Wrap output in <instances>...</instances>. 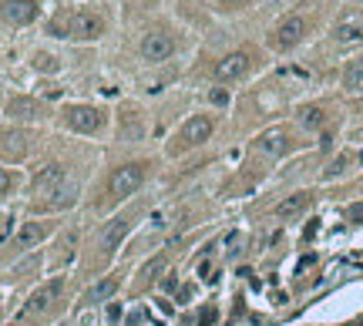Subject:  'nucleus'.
Here are the masks:
<instances>
[{
    "label": "nucleus",
    "mask_w": 363,
    "mask_h": 326,
    "mask_svg": "<svg viewBox=\"0 0 363 326\" xmlns=\"http://www.w3.org/2000/svg\"><path fill=\"white\" fill-rule=\"evenodd\" d=\"M10 115H17V118H38L40 108H38V101H31V98H17V101H10Z\"/></svg>",
    "instance_id": "18"
},
{
    "label": "nucleus",
    "mask_w": 363,
    "mask_h": 326,
    "mask_svg": "<svg viewBox=\"0 0 363 326\" xmlns=\"http://www.w3.org/2000/svg\"><path fill=\"white\" fill-rule=\"evenodd\" d=\"M118 286H121V283H118V276H111V279L98 283V286L91 289L88 296H84V303H105V300H108V296H111V293H115Z\"/></svg>",
    "instance_id": "17"
},
{
    "label": "nucleus",
    "mask_w": 363,
    "mask_h": 326,
    "mask_svg": "<svg viewBox=\"0 0 363 326\" xmlns=\"http://www.w3.org/2000/svg\"><path fill=\"white\" fill-rule=\"evenodd\" d=\"M303 34H306V20L300 17V14H293V17H286L276 31H272V47L289 51V47H296V44L303 40Z\"/></svg>",
    "instance_id": "7"
},
{
    "label": "nucleus",
    "mask_w": 363,
    "mask_h": 326,
    "mask_svg": "<svg viewBox=\"0 0 363 326\" xmlns=\"http://www.w3.org/2000/svg\"><path fill=\"white\" fill-rule=\"evenodd\" d=\"M141 54H145V61H169L175 54V40L162 31H155L141 40Z\"/></svg>",
    "instance_id": "10"
},
{
    "label": "nucleus",
    "mask_w": 363,
    "mask_h": 326,
    "mask_svg": "<svg viewBox=\"0 0 363 326\" xmlns=\"http://www.w3.org/2000/svg\"><path fill=\"white\" fill-rule=\"evenodd\" d=\"M0 17L10 24H31L38 17V3L34 0H0Z\"/></svg>",
    "instance_id": "9"
},
{
    "label": "nucleus",
    "mask_w": 363,
    "mask_h": 326,
    "mask_svg": "<svg viewBox=\"0 0 363 326\" xmlns=\"http://www.w3.org/2000/svg\"><path fill=\"white\" fill-rule=\"evenodd\" d=\"M101 31H105V20L98 17L95 10H75L68 17V38L75 40H95L101 38Z\"/></svg>",
    "instance_id": "4"
},
{
    "label": "nucleus",
    "mask_w": 363,
    "mask_h": 326,
    "mask_svg": "<svg viewBox=\"0 0 363 326\" xmlns=\"http://www.w3.org/2000/svg\"><path fill=\"white\" fill-rule=\"evenodd\" d=\"M61 286H64L61 279H51L47 286H40L38 293H34V296L27 300V306L20 309L17 323H24V320H31V316H40L44 309H51V306H54V303H58V296H61Z\"/></svg>",
    "instance_id": "5"
},
{
    "label": "nucleus",
    "mask_w": 363,
    "mask_h": 326,
    "mask_svg": "<svg viewBox=\"0 0 363 326\" xmlns=\"http://www.w3.org/2000/svg\"><path fill=\"white\" fill-rule=\"evenodd\" d=\"M141 182H145V165H141V162H132V165H121V169L111 175L108 192H111V199H125V195L138 192Z\"/></svg>",
    "instance_id": "2"
},
{
    "label": "nucleus",
    "mask_w": 363,
    "mask_h": 326,
    "mask_svg": "<svg viewBox=\"0 0 363 326\" xmlns=\"http://www.w3.org/2000/svg\"><path fill=\"white\" fill-rule=\"evenodd\" d=\"M132 219H134V215H118V219H111V222L105 226V232L98 235V249L105 252V256H108V252H115L118 242H121V239L128 235V229L134 226Z\"/></svg>",
    "instance_id": "8"
},
{
    "label": "nucleus",
    "mask_w": 363,
    "mask_h": 326,
    "mask_svg": "<svg viewBox=\"0 0 363 326\" xmlns=\"http://www.w3.org/2000/svg\"><path fill=\"white\" fill-rule=\"evenodd\" d=\"M64 125L71 128V132H81V134H95L101 125H105V115L91 108V104H71L68 111H64Z\"/></svg>",
    "instance_id": "3"
},
{
    "label": "nucleus",
    "mask_w": 363,
    "mask_h": 326,
    "mask_svg": "<svg viewBox=\"0 0 363 326\" xmlns=\"http://www.w3.org/2000/svg\"><path fill=\"white\" fill-rule=\"evenodd\" d=\"M77 199V185L61 165H51L34 178V205L38 209H68Z\"/></svg>",
    "instance_id": "1"
},
{
    "label": "nucleus",
    "mask_w": 363,
    "mask_h": 326,
    "mask_svg": "<svg viewBox=\"0 0 363 326\" xmlns=\"http://www.w3.org/2000/svg\"><path fill=\"white\" fill-rule=\"evenodd\" d=\"M212 101H215V104H226L229 98H226V91H215V95H212Z\"/></svg>",
    "instance_id": "24"
},
{
    "label": "nucleus",
    "mask_w": 363,
    "mask_h": 326,
    "mask_svg": "<svg viewBox=\"0 0 363 326\" xmlns=\"http://www.w3.org/2000/svg\"><path fill=\"white\" fill-rule=\"evenodd\" d=\"M226 3H235V0H226Z\"/></svg>",
    "instance_id": "25"
},
{
    "label": "nucleus",
    "mask_w": 363,
    "mask_h": 326,
    "mask_svg": "<svg viewBox=\"0 0 363 326\" xmlns=\"http://www.w3.org/2000/svg\"><path fill=\"white\" fill-rule=\"evenodd\" d=\"M343 84H346V88H353V91L363 88V61H353V64L346 68V71H343Z\"/></svg>",
    "instance_id": "19"
},
{
    "label": "nucleus",
    "mask_w": 363,
    "mask_h": 326,
    "mask_svg": "<svg viewBox=\"0 0 363 326\" xmlns=\"http://www.w3.org/2000/svg\"><path fill=\"white\" fill-rule=\"evenodd\" d=\"M212 118L209 115H195L189 118L185 125H182V132H178V145L175 148H195V145H202V141H209L212 134Z\"/></svg>",
    "instance_id": "6"
},
{
    "label": "nucleus",
    "mask_w": 363,
    "mask_h": 326,
    "mask_svg": "<svg viewBox=\"0 0 363 326\" xmlns=\"http://www.w3.org/2000/svg\"><path fill=\"white\" fill-rule=\"evenodd\" d=\"M300 121H303L306 128H320V125H323V108H313V104L303 108V111H300Z\"/></svg>",
    "instance_id": "20"
},
{
    "label": "nucleus",
    "mask_w": 363,
    "mask_h": 326,
    "mask_svg": "<svg viewBox=\"0 0 363 326\" xmlns=\"http://www.w3.org/2000/svg\"><path fill=\"white\" fill-rule=\"evenodd\" d=\"M350 219H357V222H360V219H363V205H353V209H350Z\"/></svg>",
    "instance_id": "23"
},
{
    "label": "nucleus",
    "mask_w": 363,
    "mask_h": 326,
    "mask_svg": "<svg viewBox=\"0 0 363 326\" xmlns=\"http://www.w3.org/2000/svg\"><path fill=\"white\" fill-rule=\"evenodd\" d=\"M38 68H47V71H54L58 64H54V58H44V54H40V58H38Z\"/></svg>",
    "instance_id": "22"
},
{
    "label": "nucleus",
    "mask_w": 363,
    "mask_h": 326,
    "mask_svg": "<svg viewBox=\"0 0 363 326\" xmlns=\"http://www.w3.org/2000/svg\"><path fill=\"white\" fill-rule=\"evenodd\" d=\"M333 38H337V40H343V44L363 40V14H346V17L340 20V24H337Z\"/></svg>",
    "instance_id": "13"
},
{
    "label": "nucleus",
    "mask_w": 363,
    "mask_h": 326,
    "mask_svg": "<svg viewBox=\"0 0 363 326\" xmlns=\"http://www.w3.org/2000/svg\"><path fill=\"white\" fill-rule=\"evenodd\" d=\"M0 155H7V158H24V155H27V134L0 132Z\"/></svg>",
    "instance_id": "15"
},
{
    "label": "nucleus",
    "mask_w": 363,
    "mask_h": 326,
    "mask_svg": "<svg viewBox=\"0 0 363 326\" xmlns=\"http://www.w3.org/2000/svg\"><path fill=\"white\" fill-rule=\"evenodd\" d=\"M309 202H313V195L309 192H296V195H289V199H283V202L276 205V215H279V219H296V215H303V212L309 209Z\"/></svg>",
    "instance_id": "14"
},
{
    "label": "nucleus",
    "mask_w": 363,
    "mask_h": 326,
    "mask_svg": "<svg viewBox=\"0 0 363 326\" xmlns=\"http://www.w3.org/2000/svg\"><path fill=\"white\" fill-rule=\"evenodd\" d=\"M7 192H10V175L0 169V195H7Z\"/></svg>",
    "instance_id": "21"
},
{
    "label": "nucleus",
    "mask_w": 363,
    "mask_h": 326,
    "mask_svg": "<svg viewBox=\"0 0 363 326\" xmlns=\"http://www.w3.org/2000/svg\"><path fill=\"white\" fill-rule=\"evenodd\" d=\"M256 148L266 152V155H283L289 148V141H286V134L283 132H266L259 141H256Z\"/></svg>",
    "instance_id": "16"
},
{
    "label": "nucleus",
    "mask_w": 363,
    "mask_h": 326,
    "mask_svg": "<svg viewBox=\"0 0 363 326\" xmlns=\"http://www.w3.org/2000/svg\"><path fill=\"white\" fill-rule=\"evenodd\" d=\"M246 71H249V54L246 51H235V54H226V58L219 61L212 75L219 77V81H235V77H242Z\"/></svg>",
    "instance_id": "11"
},
{
    "label": "nucleus",
    "mask_w": 363,
    "mask_h": 326,
    "mask_svg": "<svg viewBox=\"0 0 363 326\" xmlns=\"http://www.w3.org/2000/svg\"><path fill=\"white\" fill-rule=\"evenodd\" d=\"M47 232H51V222H24L20 232L14 235V249H31V246H38L40 239H47Z\"/></svg>",
    "instance_id": "12"
}]
</instances>
